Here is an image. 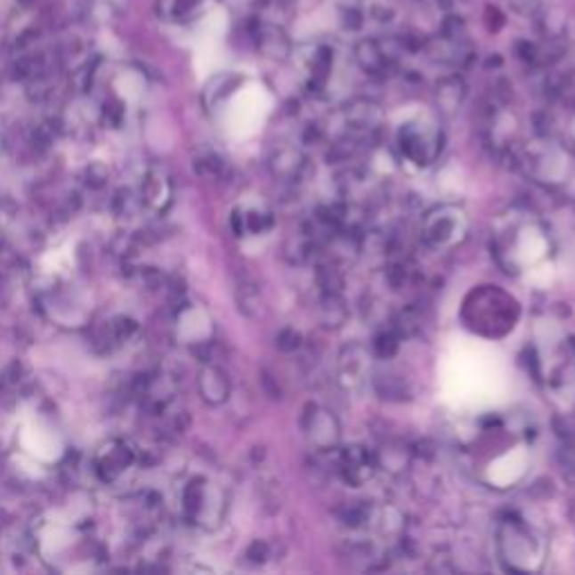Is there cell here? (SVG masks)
<instances>
[{
  "label": "cell",
  "mask_w": 575,
  "mask_h": 575,
  "mask_svg": "<svg viewBox=\"0 0 575 575\" xmlns=\"http://www.w3.org/2000/svg\"><path fill=\"white\" fill-rule=\"evenodd\" d=\"M358 59H360V63H362V66L371 72L382 70V63H385L382 53L377 50L376 45H373V43H362V45L358 47Z\"/></svg>",
  "instance_id": "obj_14"
},
{
  "label": "cell",
  "mask_w": 575,
  "mask_h": 575,
  "mask_svg": "<svg viewBox=\"0 0 575 575\" xmlns=\"http://www.w3.org/2000/svg\"><path fill=\"white\" fill-rule=\"evenodd\" d=\"M401 149L402 156L409 158L414 165L425 166L439 156V140H429L427 135H420L414 128H407L401 135Z\"/></svg>",
  "instance_id": "obj_7"
},
{
  "label": "cell",
  "mask_w": 575,
  "mask_h": 575,
  "mask_svg": "<svg viewBox=\"0 0 575 575\" xmlns=\"http://www.w3.org/2000/svg\"><path fill=\"white\" fill-rule=\"evenodd\" d=\"M239 304L241 311H246L247 315H255V311L259 308V293L255 286H241L239 288Z\"/></svg>",
  "instance_id": "obj_15"
},
{
  "label": "cell",
  "mask_w": 575,
  "mask_h": 575,
  "mask_svg": "<svg viewBox=\"0 0 575 575\" xmlns=\"http://www.w3.org/2000/svg\"><path fill=\"white\" fill-rule=\"evenodd\" d=\"M198 389L200 396L205 398V402L209 405H223V402L230 398V380H227L225 373L221 371L218 367H207L203 368L198 377Z\"/></svg>",
  "instance_id": "obj_8"
},
{
  "label": "cell",
  "mask_w": 575,
  "mask_h": 575,
  "mask_svg": "<svg viewBox=\"0 0 575 575\" xmlns=\"http://www.w3.org/2000/svg\"><path fill=\"white\" fill-rule=\"evenodd\" d=\"M349 320V308L342 293H324L320 304V321L326 328H340Z\"/></svg>",
  "instance_id": "obj_10"
},
{
  "label": "cell",
  "mask_w": 575,
  "mask_h": 575,
  "mask_svg": "<svg viewBox=\"0 0 575 575\" xmlns=\"http://www.w3.org/2000/svg\"><path fill=\"white\" fill-rule=\"evenodd\" d=\"M270 169L277 178L288 180V182H297L304 175V171L308 169V160L295 149H283V151L274 153L270 160Z\"/></svg>",
  "instance_id": "obj_9"
},
{
  "label": "cell",
  "mask_w": 575,
  "mask_h": 575,
  "mask_svg": "<svg viewBox=\"0 0 575 575\" xmlns=\"http://www.w3.org/2000/svg\"><path fill=\"white\" fill-rule=\"evenodd\" d=\"M19 3H23V5H29V3H32V0H19Z\"/></svg>",
  "instance_id": "obj_18"
},
{
  "label": "cell",
  "mask_w": 575,
  "mask_h": 575,
  "mask_svg": "<svg viewBox=\"0 0 575 575\" xmlns=\"http://www.w3.org/2000/svg\"><path fill=\"white\" fill-rule=\"evenodd\" d=\"M463 97H466V85L461 84V79H445L436 90V104L443 115L457 113L463 104Z\"/></svg>",
  "instance_id": "obj_11"
},
{
  "label": "cell",
  "mask_w": 575,
  "mask_h": 575,
  "mask_svg": "<svg viewBox=\"0 0 575 575\" xmlns=\"http://www.w3.org/2000/svg\"><path fill=\"white\" fill-rule=\"evenodd\" d=\"M302 344V335L293 328H286L277 335V346L281 351H288V353H293V351L299 349Z\"/></svg>",
  "instance_id": "obj_16"
},
{
  "label": "cell",
  "mask_w": 575,
  "mask_h": 575,
  "mask_svg": "<svg viewBox=\"0 0 575 575\" xmlns=\"http://www.w3.org/2000/svg\"><path fill=\"white\" fill-rule=\"evenodd\" d=\"M247 557H250L252 562H265V557H268V544L255 542L247 548Z\"/></svg>",
  "instance_id": "obj_17"
},
{
  "label": "cell",
  "mask_w": 575,
  "mask_h": 575,
  "mask_svg": "<svg viewBox=\"0 0 575 575\" xmlns=\"http://www.w3.org/2000/svg\"><path fill=\"white\" fill-rule=\"evenodd\" d=\"M225 497H223V492L218 490V488H214L212 483L194 482L184 490V510H187V517L194 519L200 526H207V529L218 526L223 514H225Z\"/></svg>",
  "instance_id": "obj_3"
},
{
  "label": "cell",
  "mask_w": 575,
  "mask_h": 575,
  "mask_svg": "<svg viewBox=\"0 0 575 575\" xmlns=\"http://www.w3.org/2000/svg\"><path fill=\"white\" fill-rule=\"evenodd\" d=\"M470 231L466 209L458 205H436L420 223V236L429 250L448 252L461 246Z\"/></svg>",
  "instance_id": "obj_1"
},
{
  "label": "cell",
  "mask_w": 575,
  "mask_h": 575,
  "mask_svg": "<svg viewBox=\"0 0 575 575\" xmlns=\"http://www.w3.org/2000/svg\"><path fill=\"white\" fill-rule=\"evenodd\" d=\"M376 467V454L360 448V445H351L340 452V474L351 486H364L373 476Z\"/></svg>",
  "instance_id": "obj_5"
},
{
  "label": "cell",
  "mask_w": 575,
  "mask_h": 575,
  "mask_svg": "<svg viewBox=\"0 0 575 575\" xmlns=\"http://www.w3.org/2000/svg\"><path fill=\"white\" fill-rule=\"evenodd\" d=\"M317 279H320V286L324 288V293H342L344 279H342L340 270L330 268V265H321L320 272H317Z\"/></svg>",
  "instance_id": "obj_13"
},
{
  "label": "cell",
  "mask_w": 575,
  "mask_h": 575,
  "mask_svg": "<svg viewBox=\"0 0 575 575\" xmlns=\"http://www.w3.org/2000/svg\"><path fill=\"white\" fill-rule=\"evenodd\" d=\"M302 429L308 443L315 449H320V452H328V449H335L340 445V420L335 418V416L321 405H315V402H311V405L304 409Z\"/></svg>",
  "instance_id": "obj_4"
},
{
  "label": "cell",
  "mask_w": 575,
  "mask_h": 575,
  "mask_svg": "<svg viewBox=\"0 0 575 575\" xmlns=\"http://www.w3.org/2000/svg\"><path fill=\"white\" fill-rule=\"evenodd\" d=\"M371 355L362 344H349L340 353V376L346 387H360L367 380Z\"/></svg>",
  "instance_id": "obj_6"
},
{
  "label": "cell",
  "mask_w": 575,
  "mask_h": 575,
  "mask_svg": "<svg viewBox=\"0 0 575 575\" xmlns=\"http://www.w3.org/2000/svg\"><path fill=\"white\" fill-rule=\"evenodd\" d=\"M501 557L510 569L526 571L523 562L542 560V542L522 522H506L499 529Z\"/></svg>",
  "instance_id": "obj_2"
},
{
  "label": "cell",
  "mask_w": 575,
  "mask_h": 575,
  "mask_svg": "<svg viewBox=\"0 0 575 575\" xmlns=\"http://www.w3.org/2000/svg\"><path fill=\"white\" fill-rule=\"evenodd\" d=\"M398 349H401V335H398L396 330H385V333L377 335L376 342H373V353L382 360L393 358V355L398 353Z\"/></svg>",
  "instance_id": "obj_12"
}]
</instances>
